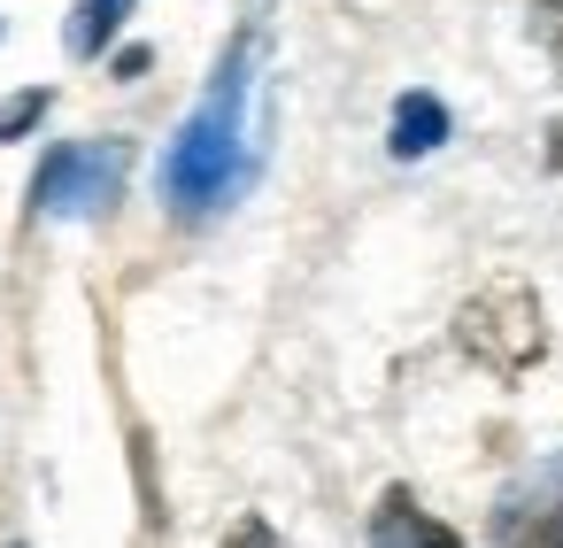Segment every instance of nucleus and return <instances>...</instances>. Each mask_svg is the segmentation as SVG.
I'll return each instance as SVG.
<instances>
[{"label": "nucleus", "instance_id": "f257e3e1", "mask_svg": "<svg viewBox=\"0 0 563 548\" xmlns=\"http://www.w3.org/2000/svg\"><path fill=\"white\" fill-rule=\"evenodd\" d=\"M271 0H247V17L232 32V47L217 55V78L201 94V109L178 124V140L163 147V201L170 217L201 224L217 217L247 178H255V155H263V124H255V86H263V32H271Z\"/></svg>", "mask_w": 563, "mask_h": 548}, {"label": "nucleus", "instance_id": "f03ea898", "mask_svg": "<svg viewBox=\"0 0 563 548\" xmlns=\"http://www.w3.org/2000/svg\"><path fill=\"white\" fill-rule=\"evenodd\" d=\"M455 348H463L486 379H525V371L548 355V309H540V294H532L517 271L486 278V286L455 309Z\"/></svg>", "mask_w": 563, "mask_h": 548}, {"label": "nucleus", "instance_id": "7ed1b4c3", "mask_svg": "<svg viewBox=\"0 0 563 548\" xmlns=\"http://www.w3.org/2000/svg\"><path fill=\"white\" fill-rule=\"evenodd\" d=\"M132 147L124 140H70L32 171V209L40 217H109L124 201Z\"/></svg>", "mask_w": 563, "mask_h": 548}, {"label": "nucleus", "instance_id": "20e7f679", "mask_svg": "<svg viewBox=\"0 0 563 548\" xmlns=\"http://www.w3.org/2000/svg\"><path fill=\"white\" fill-rule=\"evenodd\" d=\"M486 533L494 548H563V448H548L532 471H517L494 494Z\"/></svg>", "mask_w": 563, "mask_h": 548}, {"label": "nucleus", "instance_id": "39448f33", "mask_svg": "<svg viewBox=\"0 0 563 548\" xmlns=\"http://www.w3.org/2000/svg\"><path fill=\"white\" fill-rule=\"evenodd\" d=\"M371 548H463V533L440 525L409 486H386L378 509H371Z\"/></svg>", "mask_w": 563, "mask_h": 548}, {"label": "nucleus", "instance_id": "423d86ee", "mask_svg": "<svg viewBox=\"0 0 563 548\" xmlns=\"http://www.w3.org/2000/svg\"><path fill=\"white\" fill-rule=\"evenodd\" d=\"M440 147H448V101L424 94V86H409V94L394 101V117H386V155H394V163H424V155H440Z\"/></svg>", "mask_w": 563, "mask_h": 548}, {"label": "nucleus", "instance_id": "0eeeda50", "mask_svg": "<svg viewBox=\"0 0 563 548\" xmlns=\"http://www.w3.org/2000/svg\"><path fill=\"white\" fill-rule=\"evenodd\" d=\"M124 17H132V0H78V9H70V32H63V47H70L78 63H93V55L124 32Z\"/></svg>", "mask_w": 563, "mask_h": 548}, {"label": "nucleus", "instance_id": "6e6552de", "mask_svg": "<svg viewBox=\"0 0 563 548\" xmlns=\"http://www.w3.org/2000/svg\"><path fill=\"white\" fill-rule=\"evenodd\" d=\"M55 109V94L47 86H24V94H9V101H0V147H9V140H24L40 117Z\"/></svg>", "mask_w": 563, "mask_h": 548}, {"label": "nucleus", "instance_id": "1a4fd4ad", "mask_svg": "<svg viewBox=\"0 0 563 548\" xmlns=\"http://www.w3.org/2000/svg\"><path fill=\"white\" fill-rule=\"evenodd\" d=\"M532 40H540L548 63L563 70V0H532Z\"/></svg>", "mask_w": 563, "mask_h": 548}, {"label": "nucleus", "instance_id": "9d476101", "mask_svg": "<svg viewBox=\"0 0 563 548\" xmlns=\"http://www.w3.org/2000/svg\"><path fill=\"white\" fill-rule=\"evenodd\" d=\"M224 548H286V540L271 533V517H255V509H240V517H232V533H224Z\"/></svg>", "mask_w": 563, "mask_h": 548}, {"label": "nucleus", "instance_id": "9b49d317", "mask_svg": "<svg viewBox=\"0 0 563 548\" xmlns=\"http://www.w3.org/2000/svg\"><path fill=\"white\" fill-rule=\"evenodd\" d=\"M147 63H155V55H147V47H124V55H117V78H140V70H147Z\"/></svg>", "mask_w": 563, "mask_h": 548}, {"label": "nucleus", "instance_id": "f8f14e48", "mask_svg": "<svg viewBox=\"0 0 563 548\" xmlns=\"http://www.w3.org/2000/svg\"><path fill=\"white\" fill-rule=\"evenodd\" d=\"M548 171L563 178V124H548Z\"/></svg>", "mask_w": 563, "mask_h": 548}]
</instances>
